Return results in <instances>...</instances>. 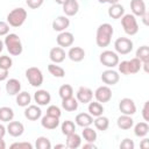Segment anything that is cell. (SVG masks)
Returning <instances> with one entry per match:
<instances>
[{"mask_svg": "<svg viewBox=\"0 0 149 149\" xmlns=\"http://www.w3.org/2000/svg\"><path fill=\"white\" fill-rule=\"evenodd\" d=\"M120 0H107V2L108 3H111V5H114V3H118Z\"/></svg>", "mask_w": 149, "mask_h": 149, "instance_id": "11a10c76", "label": "cell"}, {"mask_svg": "<svg viewBox=\"0 0 149 149\" xmlns=\"http://www.w3.org/2000/svg\"><path fill=\"white\" fill-rule=\"evenodd\" d=\"M94 97L99 102H108L112 99V90L107 85L99 86L94 92Z\"/></svg>", "mask_w": 149, "mask_h": 149, "instance_id": "9c48e42d", "label": "cell"}, {"mask_svg": "<svg viewBox=\"0 0 149 149\" xmlns=\"http://www.w3.org/2000/svg\"><path fill=\"white\" fill-rule=\"evenodd\" d=\"M74 121L79 127L84 128V127L91 126L93 123V116L90 113H79V114H77Z\"/></svg>", "mask_w": 149, "mask_h": 149, "instance_id": "cb8c5ba5", "label": "cell"}, {"mask_svg": "<svg viewBox=\"0 0 149 149\" xmlns=\"http://www.w3.org/2000/svg\"><path fill=\"white\" fill-rule=\"evenodd\" d=\"M62 107L66 111V112H74L78 108V100L73 97L66 98V99H62Z\"/></svg>", "mask_w": 149, "mask_h": 149, "instance_id": "4316f807", "label": "cell"}, {"mask_svg": "<svg viewBox=\"0 0 149 149\" xmlns=\"http://www.w3.org/2000/svg\"><path fill=\"white\" fill-rule=\"evenodd\" d=\"M58 93H59V97L62 99H66V98H70V97H73V88L71 85L69 84H64L59 87L58 90Z\"/></svg>", "mask_w": 149, "mask_h": 149, "instance_id": "8d00e7d4", "label": "cell"}, {"mask_svg": "<svg viewBox=\"0 0 149 149\" xmlns=\"http://www.w3.org/2000/svg\"><path fill=\"white\" fill-rule=\"evenodd\" d=\"M48 71L50 72V74H52L56 78H63L65 76V70L62 66L56 65L55 63H51L48 65Z\"/></svg>", "mask_w": 149, "mask_h": 149, "instance_id": "836d02e7", "label": "cell"}, {"mask_svg": "<svg viewBox=\"0 0 149 149\" xmlns=\"http://www.w3.org/2000/svg\"><path fill=\"white\" fill-rule=\"evenodd\" d=\"M134 147H135V144H134L133 140H130V139H125L120 143V148L121 149H134Z\"/></svg>", "mask_w": 149, "mask_h": 149, "instance_id": "ee69618b", "label": "cell"}, {"mask_svg": "<svg viewBox=\"0 0 149 149\" xmlns=\"http://www.w3.org/2000/svg\"><path fill=\"white\" fill-rule=\"evenodd\" d=\"M44 0H26V3L28 5L29 8L31 9H37L43 5Z\"/></svg>", "mask_w": 149, "mask_h": 149, "instance_id": "7bdbcfd3", "label": "cell"}, {"mask_svg": "<svg viewBox=\"0 0 149 149\" xmlns=\"http://www.w3.org/2000/svg\"><path fill=\"white\" fill-rule=\"evenodd\" d=\"M5 148H6V143L2 140V137H0V149H5Z\"/></svg>", "mask_w": 149, "mask_h": 149, "instance_id": "db71d44e", "label": "cell"}, {"mask_svg": "<svg viewBox=\"0 0 149 149\" xmlns=\"http://www.w3.org/2000/svg\"><path fill=\"white\" fill-rule=\"evenodd\" d=\"M65 1H66V0H55V2L58 3V5H63Z\"/></svg>", "mask_w": 149, "mask_h": 149, "instance_id": "6f0895ef", "label": "cell"}, {"mask_svg": "<svg viewBox=\"0 0 149 149\" xmlns=\"http://www.w3.org/2000/svg\"><path fill=\"white\" fill-rule=\"evenodd\" d=\"M119 109L122 114L126 115H133L136 113V105L133 99L130 98H123L119 102Z\"/></svg>", "mask_w": 149, "mask_h": 149, "instance_id": "ba28073f", "label": "cell"}, {"mask_svg": "<svg viewBox=\"0 0 149 149\" xmlns=\"http://www.w3.org/2000/svg\"><path fill=\"white\" fill-rule=\"evenodd\" d=\"M57 41V44L61 47V48H68V47H71L73 41H74V37H73V34L70 33V31H61L56 38Z\"/></svg>", "mask_w": 149, "mask_h": 149, "instance_id": "7c38bea8", "label": "cell"}, {"mask_svg": "<svg viewBox=\"0 0 149 149\" xmlns=\"http://www.w3.org/2000/svg\"><path fill=\"white\" fill-rule=\"evenodd\" d=\"M10 148H17V149H33V144L29 142H15L10 144Z\"/></svg>", "mask_w": 149, "mask_h": 149, "instance_id": "b9f144b4", "label": "cell"}, {"mask_svg": "<svg viewBox=\"0 0 149 149\" xmlns=\"http://www.w3.org/2000/svg\"><path fill=\"white\" fill-rule=\"evenodd\" d=\"M93 123L98 130L105 132V130H107V128L109 126V120H108V118H106L104 115H99V116H95V120H93Z\"/></svg>", "mask_w": 149, "mask_h": 149, "instance_id": "f1b7e54d", "label": "cell"}, {"mask_svg": "<svg viewBox=\"0 0 149 149\" xmlns=\"http://www.w3.org/2000/svg\"><path fill=\"white\" fill-rule=\"evenodd\" d=\"M47 114L48 115H51V116H56V118H61L62 115V112H61V108L56 105H51L47 108Z\"/></svg>", "mask_w": 149, "mask_h": 149, "instance_id": "60d3db41", "label": "cell"}, {"mask_svg": "<svg viewBox=\"0 0 149 149\" xmlns=\"http://www.w3.org/2000/svg\"><path fill=\"white\" fill-rule=\"evenodd\" d=\"M3 45H5V44H3V42L0 40V52L2 51V49H3Z\"/></svg>", "mask_w": 149, "mask_h": 149, "instance_id": "680465c9", "label": "cell"}, {"mask_svg": "<svg viewBox=\"0 0 149 149\" xmlns=\"http://www.w3.org/2000/svg\"><path fill=\"white\" fill-rule=\"evenodd\" d=\"M149 132V125L147 121H143V122H139L135 125L134 127V134L137 136V137H144Z\"/></svg>", "mask_w": 149, "mask_h": 149, "instance_id": "f546056e", "label": "cell"}, {"mask_svg": "<svg viewBox=\"0 0 149 149\" xmlns=\"http://www.w3.org/2000/svg\"><path fill=\"white\" fill-rule=\"evenodd\" d=\"M114 49L120 55H127L133 50V41L128 37H119L114 42Z\"/></svg>", "mask_w": 149, "mask_h": 149, "instance_id": "52a82bcc", "label": "cell"}, {"mask_svg": "<svg viewBox=\"0 0 149 149\" xmlns=\"http://www.w3.org/2000/svg\"><path fill=\"white\" fill-rule=\"evenodd\" d=\"M127 64H128V72H129V74L137 73L141 70V68H142V62L139 58H136V57L132 58L130 61H127Z\"/></svg>", "mask_w": 149, "mask_h": 149, "instance_id": "1f68e13d", "label": "cell"}, {"mask_svg": "<svg viewBox=\"0 0 149 149\" xmlns=\"http://www.w3.org/2000/svg\"><path fill=\"white\" fill-rule=\"evenodd\" d=\"M88 113L92 115V116H99V115H102L104 113V107L101 105V102L99 101H90L88 102Z\"/></svg>", "mask_w": 149, "mask_h": 149, "instance_id": "83f0119b", "label": "cell"}, {"mask_svg": "<svg viewBox=\"0 0 149 149\" xmlns=\"http://www.w3.org/2000/svg\"><path fill=\"white\" fill-rule=\"evenodd\" d=\"M13 65V61L9 56H0V68L2 69H6V70H9Z\"/></svg>", "mask_w": 149, "mask_h": 149, "instance_id": "ab89813d", "label": "cell"}, {"mask_svg": "<svg viewBox=\"0 0 149 149\" xmlns=\"http://www.w3.org/2000/svg\"><path fill=\"white\" fill-rule=\"evenodd\" d=\"M34 100L37 105L40 106H45L50 102L51 100V95L47 90H37L34 93Z\"/></svg>", "mask_w": 149, "mask_h": 149, "instance_id": "e0dca14e", "label": "cell"}, {"mask_svg": "<svg viewBox=\"0 0 149 149\" xmlns=\"http://www.w3.org/2000/svg\"><path fill=\"white\" fill-rule=\"evenodd\" d=\"M9 33V24L5 21H0V36H6Z\"/></svg>", "mask_w": 149, "mask_h": 149, "instance_id": "bcb514c9", "label": "cell"}, {"mask_svg": "<svg viewBox=\"0 0 149 149\" xmlns=\"http://www.w3.org/2000/svg\"><path fill=\"white\" fill-rule=\"evenodd\" d=\"M121 26L127 35H135L139 31V23L133 14H123L121 16Z\"/></svg>", "mask_w": 149, "mask_h": 149, "instance_id": "277c9868", "label": "cell"}, {"mask_svg": "<svg viewBox=\"0 0 149 149\" xmlns=\"http://www.w3.org/2000/svg\"><path fill=\"white\" fill-rule=\"evenodd\" d=\"M26 77L29 84L34 87H40L43 84V73L38 68L31 66L26 70Z\"/></svg>", "mask_w": 149, "mask_h": 149, "instance_id": "5b68a950", "label": "cell"}, {"mask_svg": "<svg viewBox=\"0 0 149 149\" xmlns=\"http://www.w3.org/2000/svg\"><path fill=\"white\" fill-rule=\"evenodd\" d=\"M24 116L30 121H36L42 116V111L37 105H28L24 109Z\"/></svg>", "mask_w": 149, "mask_h": 149, "instance_id": "5bb4252c", "label": "cell"}, {"mask_svg": "<svg viewBox=\"0 0 149 149\" xmlns=\"http://www.w3.org/2000/svg\"><path fill=\"white\" fill-rule=\"evenodd\" d=\"M0 92H1V88H0Z\"/></svg>", "mask_w": 149, "mask_h": 149, "instance_id": "94428289", "label": "cell"}, {"mask_svg": "<svg viewBox=\"0 0 149 149\" xmlns=\"http://www.w3.org/2000/svg\"><path fill=\"white\" fill-rule=\"evenodd\" d=\"M136 58H139L142 63L149 62V48H148V45H142L136 50Z\"/></svg>", "mask_w": 149, "mask_h": 149, "instance_id": "d590c367", "label": "cell"}, {"mask_svg": "<svg viewBox=\"0 0 149 149\" xmlns=\"http://www.w3.org/2000/svg\"><path fill=\"white\" fill-rule=\"evenodd\" d=\"M61 129H62V133L66 136V135H69V134L76 132V125H74L71 120H65V121L62 123Z\"/></svg>", "mask_w": 149, "mask_h": 149, "instance_id": "74e56055", "label": "cell"}, {"mask_svg": "<svg viewBox=\"0 0 149 149\" xmlns=\"http://www.w3.org/2000/svg\"><path fill=\"white\" fill-rule=\"evenodd\" d=\"M6 127L3 126V125H1L0 123V137H2L3 139V136H5V134H6Z\"/></svg>", "mask_w": 149, "mask_h": 149, "instance_id": "816d5d0a", "label": "cell"}, {"mask_svg": "<svg viewBox=\"0 0 149 149\" xmlns=\"http://www.w3.org/2000/svg\"><path fill=\"white\" fill-rule=\"evenodd\" d=\"M41 125L45 129H55L59 125V118H56V116H51V115L45 114L41 119Z\"/></svg>", "mask_w": 149, "mask_h": 149, "instance_id": "ffe728a7", "label": "cell"}, {"mask_svg": "<svg viewBox=\"0 0 149 149\" xmlns=\"http://www.w3.org/2000/svg\"><path fill=\"white\" fill-rule=\"evenodd\" d=\"M81 135H83V137L86 142H94L97 140V132L93 128H91L90 126L84 127V129L81 132Z\"/></svg>", "mask_w": 149, "mask_h": 149, "instance_id": "e575fe53", "label": "cell"}, {"mask_svg": "<svg viewBox=\"0 0 149 149\" xmlns=\"http://www.w3.org/2000/svg\"><path fill=\"white\" fill-rule=\"evenodd\" d=\"M26 19H27V10L24 8H22V7H19V8H14L13 10H10L8 13L7 23L10 27L19 28L24 23Z\"/></svg>", "mask_w": 149, "mask_h": 149, "instance_id": "3957f363", "label": "cell"}, {"mask_svg": "<svg viewBox=\"0 0 149 149\" xmlns=\"http://www.w3.org/2000/svg\"><path fill=\"white\" fill-rule=\"evenodd\" d=\"M98 1H99L100 3H106V2H107V0H98Z\"/></svg>", "mask_w": 149, "mask_h": 149, "instance_id": "91938a15", "label": "cell"}, {"mask_svg": "<svg viewBox=\"0 0 149 149\" xmlns=\"http://www.w3.org/2000/svg\"><path fill=\"white\" fill-rule=\"evenodd\" d=\"M31 101V97L28 92H19L16 94V104L20 107H27Z\"/></svg>", "mask_w": 149, "mask_h": 149, "instance_id": "4dcf8cb0", "label": "cell"}, {"mask_svg": "<svg viewBox=\"0 0 149 149\" xmlns=\"http://www.w3.org/2000/svg\"><path fill=\"white\" fill-rule=\"evenodd\" d=\"M80 144H81V137L76 132L66 135V144L65 146L68 148H70V149H77V148L80 147Z\"/></svg>", "mask_w": 149, "mask_h": 149, "instance_id": "d4e9b609", "label": "cell"}, {"mask_svg": "<svg viewBox=\"0 0 149 149\" xmlns=\"http://www.w3.org/2000/svg\"><path fill=\"white\" fill-rule=\"evenodd\" d=\"M70 26V20L68 19V16L65 15H61L57 16L54 21H52V29L55 31H64L68 27Z\"/></svg>", "mask_w": 149, "mask_h": 149, "instance_id": "d6986e66", "label": "cell"}, {"mask_svg": "<svg viewBox=\"0 0 149 149\" xmlns=\"http://www.w3.org/2000/svg\"><path fill=\"white\" fill-rule=\"evenodd\" d=\"M141 17H142V21H143V23L147 26V24H148V13L146 12V13H144V14H143Z\"/></svg>", "mask_w": 149, "mask_h": 149, "instance_id": "f5cc1de1", "label": "cell"}, {"mask_svg": "<svg viewBox=\"0 0 149 149\" xmlns=\"http://www.w3.org/2000/svg\"><path fill=\"white\" fill-rule=\"evenodd\" d=\"M99 61L102 65L109 68V69H113L114 66L118 65L119 63V56L116 52L112 51V50H105L100 54L99 56Z\"/></svg>", "mask_w": 149, "mask_h": 149, "instance_id": "8992f818", "label": "cell"}, {"mask_svg": "<svg viewBox=\"0 0 149 149\" xmlns=\"http://www.w3.org/2000/svg\"><path fill=\"white\" fill-rule=\"evenodd\" d=\"M130 9L134 16H142L147 12L144 0H130Z\"/></svg>", "mask_w": 149, "mask_h": 149, "instance_id": "ac0fdd59", "label": "cell"}, {"mask_svg": "<svg viewBox=\"0 0 149 149\" xmlns=\"http://www.w3.org/2000/svg\"><path fill=\"white\" fill-rule=\"evenodd\" d=\"M62 6L65 16H74L79 10V3L77 0H66Z\"/></svg>", "mask_w": 149, "mask_h": 149, "instance_id": "9a60e30c", "label": "cell"}, {"mask_svg": "<svg viewBox=\"0 0 149 149\" xmlns=\"http://www.w3.org/2000/svg\"><path fill=\"white\" fill-rule=\"evenodd\" d=\"M142 118L144 121H149V101L144 102V106L142 108Z\"/></svg>", "mask_w": 149, "mask_h": 149, "instance_id": "7dc6e473", "label": "cell"}, {"mask_svg": "<svg viewBox=\"0 0 149 149\" xmlns=\"http://www.w3.org/2000/svg\"><path fill=\"white\" fill-rule=\"evenodd\" d=\"M140 146H141V148L147 149V148L149 147V140H148V139H143V140H142V142L140 143Z\"/></svg>", "mask_w": 149, "mask_h": 149, "instance_id": "f907efd6", "label": "cell"}, {"mask_svg": "<svg viewBox=\"0 0 149 149\" xmlns=\"http://www.w3.org/2000/svg\"><path fill=\"white\" fill-rule=\"evenodd\" d=\"M20 91H21V83L17 79L12 78V79L7 80V83H6V92L9 95H16Z\"/></svg>", "mask_w": 149, "mask_h": 149, "instance_id": "7402d4cb", "label": "cell"}, {"mask_svg": "<svg viewBox=\"0 0 149 149\" xmlns=\"http://www.w3.org/2000/svg\"><path fill=\"white\" fill-rule=\"evenodd\" d=\"M14 118V111L10 107L3 106L0 107V121L2 122H9Z\"/></svg>", "mask_w": 149, "mask_h": 149, "instance_id": "d6a6232c", "label": "cell"}, {"mask_svg": "<svg viewBox=\"0 0 149 149\" xmlns=\"http://www.w3.org/2000/svg\"><path fill=\"white\" fill-rule=\"evenodd\" d=\"M84 149H97V146L94 144V142H87L86 144L83 146Z\"/></svg>", "mask_w": 149, "mask_h": 149, "instance_id": "681fc988", "label": "cell"}, {"mask_svg": "<svg viewBox=\"0 0 149 149\" xmlns=\"http://www.w3.org/2000/svg\"><path fill=\"white\" fill-rule=\"evenodd\" d=\"M120 79V76L119 73L113 70V69H108V70H105L102 73H101V80L104 84H106L107 86H111V85H115Z\"/></svg>", "mask_w": 149, "mask_h": 149, "instance_id": "30bf717a", "label": "cell"}, {"mask_svg": "<svg viewBox=\"0 0 149 149\" xmlns=\"http://www.w3.org/2000/svg\"><path fill=\"white\" fill-rule=\"evenodd\" d=\"M65 56H66L65 50H64L63 48H61V47H54V48L50 50V52H49V58H50L51 62L55 63V64L62 63V62L65 59Z\"/></svg>", "mask_w": 149, "mask_h": 149, "instance_id": "2e32d148", "label": "cell"}, {"mask_svg": "<svg viewBox=\"0 0 149 149\" xmlns=\"http://www.w3.org/2000/svg\"><path fill=\"white\" fill-rule=\"evenodd\" d=\"M68 56L72 62H81L85 57V51L80 47H71L68 52Z\"/></svg>", "mask_w": 149, "mask_h": 149, "instance_id": "44dd1931", "label": "cell"}, {"mask_svg": "<svg viewBox=\"0 0 149 149\" xmlns=\"http://www.w3.org/2000/svg\"><path fill=\"white\" fill-rule=\"evenodd\" d=\"M66 146L65 144H56L55 146V149H59V148H65Z\"/></svg>", "mask_w": 149, "mask_h": 149, "instance_id": "9f6ffc18", "label": "cell"}, {"mask_svg": "<svg viewBox=\"0 0 149 149\" xmlns=\"http://www.w3.org/2000/svg\"><path fill=\"white\" fill-rule=\"evenodd\" d=\"M7 77H8V70L0 68V81L6 80V79H7Z\"/></svg>", "mask_w": 149, "mask_h": 149, "instance_id": "c3c4849f", "label": "cell"}, {"mask_svg": "<svg viewBox=\"0 0 149 149\" xmlns=\"http://www.w3.org/2000/svg\"><path fill=\"white\" fill-rule=\"evenodd\" d=\"M6 130L8 132V134L13 137H19L23 134L24 132V126L20 122V121H9L8 126L6 128Z\"/></svg>", "mask_w": 149, "mask_h": 149, "instance_id": "4fadbf2b", "label": "cell"}, {"mask_svg": "<svg viewBox=\"0 0 149 149\" xmlns=\"http://www.w3.org/2000/svg\"><path fill=\"white\" fill-rule=\"evenodd\" d=\"M93 98V91L86 86H80L76 93V99L78 102L83 104H88Z\"/></svg>", "mask_w": 149, "mask_h": 149, "instance_id": "8fae6325", "label": "cell"}, {"mask_svg": "<svg viewBox=\"0 0 149 149\" xmlns=\"http://www.w3.org/2000/svg\"><path fill=\"white\" fill-rule=\"evenodd\" d=\"M35 147L37 149H51V142L48 137L45 136H40L36 139Z\"/></svg>", "mask_w": 149, "mask_h": 149, "instance_id": "f35d334b", "label": "cell"}, {"mask_svg": "<svg viewBox=\"0 0 149 149\" xmlns=\"http://www.w3.org/2000/svg\"><path fill=\"white\" fill-rule=\"evenodd\" d=\"M118 68H119V71L121 74H129L128 72V64H127V61H122L121 63H118Z\"/></svg>", "mask_w": 149, "mask_h": 149, "instance_id": "f6af8a7d", "label": "cell"}, {"mask_svg": "<svg viewBox=\"0 0 149 149\" xmlns=\"http://www.w3.org/2000/svg\"><path fill=\"white\" fill-rule=\"evenodd\" d=\"M3 44L12 56H19L23 51L22 42L16 34H7L5 37Z\"/></svg>", "mask_w": 149, "mask_h": 149, "instance_id": "7a4b0ae2", "label": "cell"}, {"mask_svg": "<svg viewBox=\"0 0 149 149\" xmlns=\"http://www.w3.org/2000/svg\"><path fill=\"white\" fill-rule=\"evenodd\" d=\"M123 14H125V8L119 2L114 3V5H111V7L108 8V15H109V17H112L114 20L120 19Z\"/></svg>", "mask_w": 149, "mask_h": 149, "instance_id": "484cf974", "label": "cell"}, {"mask_svg": "<svg viewBox=\"0 0 149 149\" xmlns=\"http://www.w3.org/2000/svg\"><path fill=\"white\" fill-rule=\"evenodd\" d=\"M113 27L109 23H101L98 29H97V34H95V43L98 47L100 48H105L108 47L113 36Z\"/></svg>", "mask_w": 149, "mask_h": 149, "instance_id": "6da1fadb", "label": "cell"}, {"mask_svg": "<svg viewBox=\"0 0 149 149\" xmlns=\"http://www.w3.org/2000/svg\"><path fill=\"white\" fill-rule=\"evenodd\" d=\"M116 125L120 129H123V130H127V129H130L134 125V120L132 118V115H126V114H122L116 120Z\"/></svg>", "mask_w": 149, "mask_h": 149, "instance_id": "603a6c76", "label": "cell"}]
</instances>
